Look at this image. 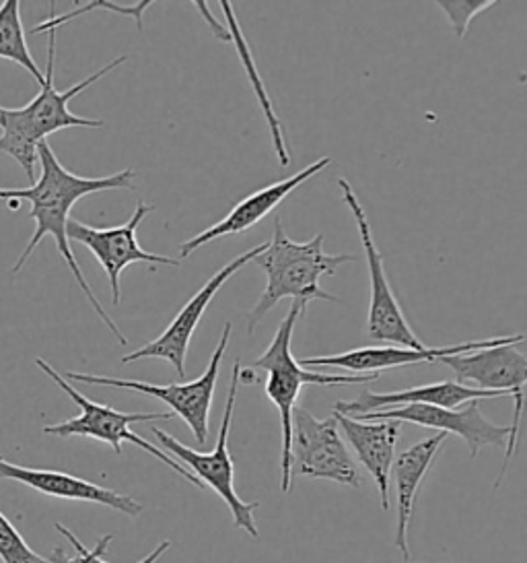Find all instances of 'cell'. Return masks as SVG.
<instances>
[{
    "label": "cell",
    "mask_w": 527,
    "mask_h": 563,
    "mask_svg": "<svg viewBox=\"0 0 527 563\" xmlns=\"http://www.w3.org/2000/svg\"><path fill=\"white\" fill-rule=\"evenodd\" d=\"M361 421H378V419H392L397 423H416L441 433H456L466 442L470 450V459H476L480 450L486 446H505L509 440L511 428L494 426L482 411L480 400L466 402L463 409H444L433 405H404L395 409H381L375 413L355 417Z\"/></svg>",
    "instance_id": "13"
},
{
    "label": "cell",
    "mask_w": 527,
    "mask_h": 563,
    "mask_svg": "<svg viewBox=\"0 0 527 563\" xmlns=\"http://www.w3.org/2000/svg\"><path fill=\"white\" fill-rule=\"evenodd\" d=\"M218 4H221L223 13H225V19H227V25H229V27H227L229 42L235 46V51H237V56H239V60H242V67L246 70L247 81L254 87V93H256L258 103H260V108H262L264 118H266V122H268V126H270L272 145H274V151H277L279 164L282 167H287L291 164V155H289L287 143H284V133H282V126H280V120L279 117H277L274 103H272L270 96H268V89H266L262 77H260V70L256 67V60H254V56H251V48H249V44H247V40L244 37V32H242L239 23H237V18H235V11H233L231 2L221 0Z\"/></svg>",
    "instance_id": "20"
},
{
    "label": "cell",
    "mask_w": 527,
    "mask_h": 563,
    "mask_svg": "<svg viewBox=\"0 0 527 563\" xmlns=\"http://www.w3.org/2000/svg\"><path fill=\"white\" fill-rule=\"evenodd\" d=\"M332 164L329 157H319L312 166L296 172L295 176L284 178L280 183L270 184L262 190L249 195L242 202H237L227 217H223L218 223L211 225L209 230L198 233L194 238H190L188 242L180 244L181 258H190L198 249L211 244L218 238H227V235H237V233L247 232L254 225H258L264 217L270 216L282 200L287 199L293 190H296L301 184L307 183L313 176H317L319 172H324Z\"/></svg>",
    "instance_id": "15"
},
{
    "label": "cell",
    "mask_w": 527,
    "mask_h": 563,
    "mask_svg": "<svg viewBox=\"0 0 527 563\" xmlns=\"http://www.w3.org/2000/svg\"><path fill=\"white\" fill-rule=\"evenodd\" d=\"M153 211H155V207L138 200L134 213L124 225L105 228V230L85 225L77 219H68V225H66L68 242H79L85 249L91 250V254L98 258L99 265L103 266V271L110 279L114 306H117L122 298L120 277L126 266L134 265V263H147L150 266H181V261L141 249V244L136 240V230L143 223V219H147L148 213H153Z\"/></svg>",
    "instance_id": "11"
},
{
    "label": "cell",
    "mask_w": 527,
    "mask_h": 563,
    "mask_svg": "<svg viewBox=\"0 0 527 563\" xmlns=\"http://www.w3.org/2000/svg\"><path fill=\"white\" fill-rule=\"evenodd\" d=\"M352 254H328L324 250V233H317L313 240L299 244L293 242L280 223L274 221V233L268 246L251 261L266 273V289L256 306L244 314L247 334L251 336L264 316L268 314L279 301L291 298L307 314V306L313 299L338 301L322 289L324 277H334L336 271L346 263H355Z\"/></svg>",
    "instance_id": "2"
},
{
    "label": "cell",
    "mask_w": 527,
    "mask_h": 563,
    "mask_svg": "<svg viewBox=\"0 0 527 563\" xmlns=\"http://www.w3.org/2000/svg\"><path fill=\"white\" fill-rule=\"evenodd\" d=\"M56 530L65 537L66 541L70 543V545L75 547V551H77V555H68L63 547H56L54 549V553H52V558H49V562L52 563H89V549L82 545L81 541H79V537L72 532V530L66 529L65 525H60V522H56L54 525Z\"/></svg>",
    "instance_id": "25"
},
{
    "label": "cell",
    "mask_w": 527,
    "mask_h": 563,
    "mask_svg": "<svg viewBox=\"0 0 527 563\" xmlns=\"http://www.w3.org/2000/svg\"><path fill=\"white\" fill-rule=\"evenodd\" d=\"M445 442H447V433L439 431L427 440H421L418 444L404 450L392 464V477L395 483V510H397L395 547L402 553L404 562H412L411 522L418 489Z\"/></svg>",
    "instance_id": "18"
},
{
    "label": "cell",
    "mask_w": 527,
    "mask_h": 563,
    "mask_svg": "<svg viewBox=\"0 0 527 563\" xmlns=\"http://www.w3.org/2000/svg\"><path fill=\"white\" fill-rule=\"evenodd\" d=\"M338 186L343 190L346 207L355 217L357 230L361 235L362 250L367 256V265H369V277H371V303H369V320H367L369 339H373L375 343H388V345H397V347H427L412 331L406 316L395 299L392 285L385 275L383 256L375 246L373 232H371V225H369L361 200L355 195L352 186L346 178H340Z\"/></svg>",
    "instance_id": "9"
},
{
    "label": "cell",
    "mask_w": 527,
    "mask_h": 563,
    "mask_svg": "<svg viewBox=\"0 0 527 563\" xmlns=\"http://www.w3.org/2000/svg\"><path fill=\"white\" fill-rule=\"evenodd\" d=\"M402 563H421V562H402ZM430 563H435V562H430Z\"/></svg>",
    "instance_id": "27"
},
{
    "label": "cell",
    "mask_w": 527,
    "mask_h": 563,
    "mask_svg": "<svg viewBox=\"0 0 527 563\" xmlns=\"http://www.w3.org/2000/svg\"><path fill=\"white\" fill-rule=\"evenodd\" d=\"M0 560L4 563H52L25 543L13 522L0 512Z\"/></svg>",
    "instance_id": "23"
},
{
    "label": "cell",
    "mask_w": 527,
    "mask_h": 563,
    "mask_svg": "<svg viewBox=\"0 0 527 563\" xmlns=\"http://www.w3.org/2000/svg\"><path fill=\"white\" fill-rule=\"evenodd\" d=\"M231 331H233V327H231V322H227L221 332L218 345L211 355L206 372L197 380L183 382V384H148V382L122 380V378H112V376H96V374H79V372H66L65 380L112 386V388L134 390L141 395L155 397L165 402L173 413L180 415L194 433L198 446H204L209 442V431H211L209 421H211L214 388H216V380L221 374V364H223L225 353L229 347Z\"/></svg>",
    "instance_id": "7"
},
{
    "label": "cell",
    "mask_w": 527,
    "mask_h": 563,
    "mask_svg": "<svg viewBox=\"0 0 527 563\" xmlns=\"http://www.w3.org/2000/svg\"><path fill=\"white\" fill-rule=\"evenodd\" d=\"M526 341L524 334H507V336H489L480 341H470L461 345H449V347H425L408 349L397 345H385V347H362L345 351L338 355H315V357H303L299 364L303 367H340L346 372H359V374H379L381 369H392L402 365L433 364L439 362L447 355H463L474 353L482 349L498 347V345H522Z\"/></svg>",
    "instance_id": "14"
},
{
    "label": "cell",
    "mask_w": 527,
    "mask_h": 563,
    "mask_svg": "<svg viewBox=\"0 0 527 563\" xmlns=\"http://www.w3.org/2000/svg\"><path fill=\"white\" fill-rule=\"evenodd\" d=\"M346 442L355 450L359 463L369 471L378 485L381 508L390 510V485L392 464L395 461V444L400 440L402 423L392 419L361 421L343 413H332Z\"/></svg>",
    "instance_id": "16"
},
{
    "label": "cell",
    "mask_w": 527,
    "mask_h": 563,
    "mask_svg": "<svg viewBox=\"0 0 527 563\" xmlns=\"http://www.w3.org/2000/svg\"><path fill=\"white\" fill-rule=\"evenodd\" d=\"M498 397H507V395L478 390L474 386L460 384V382H437V384H427V386L408 388L400 393H385V395L362 390V395L355 400H348V402L340 400L334 411L348 417H361V415L375 413L381 409H395L404 405H433L444 409H460L461 405L470 400H489V398Z\"/></svg>",
    "instance_id": "19"
},
{
    "label": "cell",
    "mask_w": 527,
    "mask_h": 563,
    "mask_svg": "<svg viewBox=\"0 0 527 563\" xmlns=\"http://www.w3.org/2000/svg\"><path fill=\"white\" fill-rule=\"evenodd\" d=\"M37 164L42 167V176L40 180L33 183L32 188H0V200H27L32 202V211L30 219L35 221V232H33L30 244L21 252L19 261L13 266V273H19L25 263L32 258L33 250L40 246V242L52 235L56 242V249L63 254L66 265L70 268L72 277L79 283L85 298L89 299V303L93 306V310L98 312L101 322L112 331L120 345H128L126 336L120 331V327L115 324L110 314L105 312V308L101 306L98 296L93 294L91 285L85 279L81 266L77 263L68 235H66V225L70 219V211L75 207L77 200L96 192H105V190H134V178L136 172L132 167H126L122 172H117L114 176H105V178H81L75 176L66 169L58 157L54 155V151L49 147L48 141H42L37 145Z\"/></svg>",
    "instance_id": "1"
},
{
    "label": "cell",
    "mask_w": 527,
    "mask_h": 563,
    "mask_svg": "<svg viewBox=\"0 0 527 563\" xmlns=\"http://www.w3.org/2000/svg\"><path fill=\"white\" fill-rule=\"evenodd\" d=\"M291 473L310 479L336 481L346 487H359L361 475L346 448L334 417L315 419L307 409L293 411Z\"/></svg>",
    "instance_id": "10"
},
{
    "label": "cell",
    "mask_w": 527,
    "mask_h": 563,
    "mask_svg": "<svg viewBox=\"0 0 527 563\" xmlns=\"http://www.w3.org/2000/svg\"><path fill=\"white\" fill-rule=\"evenodd\" d=\"M0 481H16L35 492L49 497H60L70 501H89L108 506L110 510L126 514V516H141L143 504L126 494H117L114 489L101 487L98 483L60 473V471H46V468H30L9 463L0 456Z\"/></svg>",
    "instance_id": "17"
},
{
    "label": "cell",
    "mask_w": 527,
    "mask_h": 563,
    "mask_svg": "<svg viewBox=\"0 0 527 563\" xmlns=\"http://www.w3.org/2000/svg\"><path fill=\"white\" fill-rule=\"evenodd\" d=\"M301 308L295 301L291 303L284 320L280 322L272 343L266 347L262 355L251 364V369H262L266 378V397L279 409L280 428H282V452H280V492L289 494L293 485L291 473V442H293V411L296 398L305 384L315 386H340V384H369L378 380L379 374H322L310 372L299 364L291 351L293 332L299 318H303Z\"/></svg>",
    "instance_id": "4"
},
{
    "label": "cell",
    "mask_w": 527,
    "mask_h": 563,
    "mask_svg": "<svg viewBox=\"0 0 527 563\" xmlns=\"http://www.w3.org/2000/svg\"><path fill=\"white\" fill-rule=\"evenodd\" d=\"M0 58L13 60L19 67L25 68L37 84H44V73L33 60L30 46L25 42L19 0H4L0 4Z\"/></svg>",
    "instance_id": "21"
},
{
    "label": "cell",
    "mask_w": 527,
    "mask_h": 563,
    "mask_svg": "<svg viewBox=\"0 0 527 563\" xmlns=\"http://www.w3.org/2000/svg\"><path fill=\"white\" fill-rule=\"evenodd\" d=\"M266 246H268V242H264L256 249L247 250L242 256L231 261L229 265L216 271L213 277L204 283L192 298L186 301V306L173 318V322L165 329L161 336H157L155 341H150L147 345L124 355L122 364L141 362V360H164V362L171 364L180 378H186V355H188L190 341H192L206 308L211 306L214 296L221 291V287L229 282L233 275H237L244 266L249 265Z\"/></svg>",
    "instance_id": "12"
},
{
    "label": "cell",
    "mask_w": 527,
    "mask_h": 563,
    "mask_svg": "<svg viewBox=\"0 0 527 563\" xmlns=\"http://www.w3.org/2000/svg\"><path fill=\"white\" fill-rule=\"evenodd\" d=\"M37 367L49 376L52 380L56 382L63 390H65L68 397L72 398L79 407H81V415L79 417H72L68 421L63 423H56V426H46L44 433L48 435H58V438H72V435H81V438H93L99 442H105L110 446L114 448L115 454H122V442H132L134 446L145 450L148 454H153L157 461L167 464L171 471H176L180 475L181 479L190 481L192 485L197 487H204L200 481L186 468L181 466L178 461H173L167 452H164L159 446H153L148 444L147 440L138 433H134L131 430V426L134 423H150V421H169L173 413H122V411H115L108 405H99L93 402L89 398L81 395L70 382L65 380L63 374H58L46 360H35Z\"/></svg>",
    "instance_id": "6"
},
{
    "label": "cell",
    "mask_w": 527,
    "mask_h": 563,
    "mask_svg": "<svg viewBox=\"0 0 527 563\" xmlns=\"http://www.w3.org/2000/svg\"><path fill=\"white\" fill-rule=\"evenodd\" d=\"M439 362L456 374L460 384L472 382L478 390L503 393L515 400L509 440L505 444V461H503L501 475L494 483V487H498L501 481L505 479V473L509 468L511 459L517 448V438H519L527 380V357L517 349V345H498V347L482 349V351L463 353V355H447Z\"/></svg>",
    "instance_id": "8"
},
{
    "label": "cell",
    "mask_w": 527,
    "mask_h": 563,
    "mask_svg": "<svg viewBox=\"0 0 527 563\" xmlns=\"http://www.w3.org/2000/svg\"><path fill=\"white\" fill-rule=\"evenodd\" d=\"M150 4H153V2L143 0V2H138V4H134V7H120V4H114V2H99V0H96V2H87V4H82L79 9H75V11L66 13V15H60V18H56V15H54V7H52V13H49L48 21H44V23L35 25L32 30V34L58 32V27H63V25H66L68 21H72L75 18H81L85 13L98 11V9H105V11H112V13H117V15H128V18L136 21L138 30H143V13L147 11Z\"/></svg>",
    "instance_id": "22"
},
{
    "label": "cell",
    "mask_w": 527,
    "mask_h": 563,
    "mask_svg": "<svg viewBox=\"0 0 527 563\" xmlns=\"http://www.w3.org/2000/svg\"><path fill=\"white\" fill-rule=\"evenodd\" d=\"M441 11H444L451 30L456 35L463 40L468 34V27L472 23V19L478 18L480 13L493 9L494 4H501L496 0H437L435 2Z\"/></svg>",
    "instance_id": "24"
},
{
    "label": "cell",
    "mask_w": 527,
    "mask_h": 563,
    "mask_svg": "<svg viewBox=\"0 0 527 563\" xmlns=\"http://www.w3.org/2000/svg\"><path fill=\"white\" fill-rule=\"evenodd\" d=\"M112 539H114L112 534H105V537L99 539L98 545L93 547V549H89V563H108L103 560V555H105L108 547L112 543ZM169 547H171V541L159 543V545L155 547V549L148 553L145 560H141L138 563H157V560H161L164 553L169 551Z\"/></svg>",
    "instance_id": "26"
},
{
    "label": "cell",
    "mask_w": 527,
    "mask_h": 563,
    "mask_svg": "<svg viewBox=\"0 0 527 563\" xmlns=\"http://www.w3.org/2000/svg\"><path fill=\"white\" fill-rule=\"evenodd\" d=\"M56 34L48 32V65L44 73V84L40 85V93L25 108H2L0 106V151L11 155L19 166L25 169L30 183H35V166H37V145L46 141V136L65 129H101L103 120L81 118L68 110L70 100H75L87 87L98 84L108 73L128 60V56H120L105 67L96 70L91 77L82 79L81 84L72 85L66 91L54 87V58H56Z\"/></svg>",
    "instance_id": "3"
},
{
    "label": "cell",
    "mask_w": 527,
    "mask_h": 563,
    "mask_svg": "<svg viewBox=\"0 0 527 563\" xmlns=\"http://www.w3.org/2000/svg\"><path fill=\"white\" fill-rule=\"evenodd\" d=\"M239 369L242 362L235 360L233 364V376H231L229 393H227V402H225V413L221 419V430H218V440L213 452L204 454L192 448L183 446L180 440H176L173 435L165 433L159 428H150L155 433V438L159 440V448L167 452L173 461H178L181 466H186L202 485H209L216 496L221 497L235 520L237 529L246 530L249 537L258 539L260 530L256 525V516L254 512L258 510V501L247 504L235 492V466L229 454V433L231 421H233V411H235V402H237V390H239Z\"/></svg>",
    "instance_id": "5"
}]
</instances>
